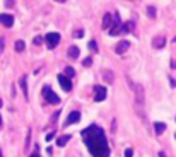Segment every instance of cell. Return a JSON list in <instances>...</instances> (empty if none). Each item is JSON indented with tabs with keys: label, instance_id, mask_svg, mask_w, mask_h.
I'll list each match as a JSON object with an SVG mask.
<instances>
[{
	"label": "cell",
	"instance_id": "44dd1931",
	"mask_svg": "<svg viewBox=\"0 0 176 157\" xmlns=\"http://www.w3.org/2000/svg\"><path fill=\"white\" fill-rule=\"evenodd\" d=\"M89 50H92V51H98V43H96L94 39L89 43Z\"/></svg>",
	"mask_w": 176,
	"mask_h": 157
},
{
	"label": "cell",
	"instance_id": "7c38bea8",
	"mask_svg": "<svg viewBox=\"0 0 176 157\" xmlns=\"http://www.w3.org/2000/svg\"><path fill=\"white\" fill-rule=\"evenodd\" d=\"M79 53H80L79 46H70V48H68V58L77 60V58H79Z\"/></svg>",
	"mask_w": 176,
	"mask_h": 157
},
{
	"label": "cell",
	"instance_id": "5b68a950",
	"mask_svg": "<svg viewBox=\"0 0 176 157\" xmlns=\"http://www.w3.org/2000/svg\"><path fill=\"white\" fill-rule=\"evenodd\" d=\"M58 82H60V85H62V89H63V91H67V92H68V91H72V82L65 77L63 74H60V75H58Z\"/></svg>",
	"mask_w": 176,
	"mask_h": 157
},
{
	"label": "cell",
	"instance_id": "484cf974",
	"mask_svg": "<svg viewBox=\"0 0 176 157\" xmlns=\"http://www.w3.org/2000/svg\"><path fill=\"white\" fill-rule=\"evenodd\" d=\"M134 156V150H132V149H127V150H125V157H132Z\"/></svg>",
	"mask_w": 176,
	"mask_h": 157
},
{
	"label": "cell",
	"instance_id": "8fae6325",
	"mask_svg": "<svg viewBox=\"0 0 176 157\" xmlns=\"http://www.w3.org/2000/svg\"><path fill=\"white\" fill-rule=\"evenodd\" d=\"M19 84H21V87H22L24 98L27 99V98H29V94H27V77H26V75H22V77L19 78Z\"/></svg>",
	"mask_w": 176,
	"mask_h": 157
},
{
	"label": "cell",
	"instance_id": "2e32d148",
	"mask_svg": "<svg viewBox=\"0 0 176 157\" xmlns=\"http://www.w3.org/2000/svg\"><path fill=\"white\" fill-rule=\"evenodd\" d=\"M68 140H70V135H62V137L57 140V145H58V147H63Z\"/></svg>",
	"mask_w": 176,
	"mask_h": 157
},
{
	"label": "cell",
	"instance_id": "9c48e42d",
	"mask_svg": "<svg viewBox=\"0 0 176 157\" xmlns=\"http://www.w3.org/2000/svg\"><path fill=\"white\" fill-rule=\"evenodd\" d=\"M120 27H121V19H120V17H115V26H113V27H111V31H110V34H111V36H116L118 33H120Z\"/></svg>",
	"mask_w": 176,
	"mask_h": 157
},
{
	"label": "cell",
	"instance_id": "f546056e",
	"mask_svg": "<svg viewBox=\"0 0 176 157\" xmlns=\"http://www.w3.org/2000/svg\"><path fill=\"white\" fill-rule=\"evenodd\" d=\"M169 82H171V87H176V80H175V78H171Z\"/></svg>",
	"mask_w": 176,
	"mask_h": 157
},
{
	"label": "cell",
	"instance_id": "52a82bcc",
	"mask_svg": "<svg viewBox=\"0 0 176 157\" xmlns=\"http://www.w3.org/2000/svg\"><path fill=\"white\" fill-rule=\"evenodd\" d=\"M128 48H130V43H128L127 39H123V41H120V43H118V44H116V48H115V51H116L118 55H121V53H125V51H127Z\"/></svg>",
	"mask_w": 176,
	"mask_h": 157
},
{
	"label": "cell",
	"instance_id": "ffe728a7",
	"mask_svg": "<svg viewBox=\"0 0 176 157\" xmlns=\"http://www.w3.org/2000/svg\"><path fill=\"white\" fill-rule=\"evenodd\" d=\"M147 14H149V17H156V9L152 5H149L147 7Z\"/></svg>",
	"mask_w": 176,
	"mask_h": 157
},
{
	"label": "cell",
	"instance_id": "83f0119b",
	"mask_svg": "<svg viewBox=\"0 0 176 157\" xmlns=\"http://www.w3.org/2000/svg\"><path fill=\"white\" fill-rule=\"evenodd\" d=\"M31 157H41L38 154V145H36V149H34V154H31Z\"/></svg>",
	"mask_w": 176,
	"mask_h": 157
},
{
	"label": "cell",
	"instance_id": "4316f807",
	"mask_svg": "<svg viewBox=\"0 0 176 157\" xmlns=\"http://www.w3.org/2000/svg\"><path fill=\"white\" fill-rule=\"evenodd\" d=\"M55 137V132H50V133H48V135H46V140H48V142H50V140H51V138Z\"/></svg>",
	"mask_w": 176,
	"mask_h": 157
},
{
	"label": "cell",
	"instance_id": "277c9868",
	"mask_svg": "<svg viewBox=\"0 0 176 157\" xmlns=\"http://www.w3.org/2000/svg\"><path fill=\"white\" fill-rule=\"evenodd\" d=\"M106 99V87L103 85H94V101L96 102H101Z\"/></svg>",
	"mask_w": 176,
	"mask_h": 157
},
{
	"label": "cell",
	"instance_id": "d6a6232c",
	"mask_svg": "<svg viewBox=\"0 0 176 157\" xmlns=\"http://www.w3.org/2000/svg\"><path fill=\"white\" fill-rule=\"evenodd\" d=\"M0 157H3V156H2V149H0Z\"/></svg>",
	"mask_w": 176,
	"mask_h": 157
},
{
	"label": "cell",
	"instance_id": "ba28073f",
	"mask_svg": "<svg viewBox=\"0 0 176 157\" xmlns=\"http://www.w3.org/2000/svg\"><path fill=\"white\" fill-rule=\"evenodd\" d=\"M79 119H80V113H79V111H72V113L68 115V118L65 119V125H72V123H77Z\"/></svg>",
	"mask_w": 176,
	"mask_h": 157
},
{
	"label": "cell",
	"instance_id": "d4e9b609",
	"mask_svg": "<svg viewBox=\"0 0 176 157\" xmlns=\"http://www.w3.org/2000/svg\"><path fill=\"white\" fill-rule=\"evenodd\" d=\"M82 36H84V31H82V29H79V31L74 33V38H82Z\"/></svg>",
	"mask_w": 176,
	"mask_h": 157
},
{
	"label": "cell",
	"instance_id": "cb8c5ba5",
	"mask_svg": "<svg viewBox=\"0 0 176 157\" xmlns=\"http://www.w3.org/2000/svg\"><path fill=\"white\" fill-rule=\"evenodd\" d=\"M60 113H62V111H55V113H53V116H51V123H55V121L60 118Z\"/></svg>",
	"mask_w": 176,
	"mask_h": 157
},
{
	"label": "cell",
	"instance_id": "30bf717a",
	"mask_svg": "<svg viewBox=\"0 0 176 157\" xmlns=\"http://www.w3.org/2000/svg\"><path fill=\"white\" fill-rule=\"evenodd\" d=\"M166 44V38L164 36H156V38L152 39V46L154 48H162Z\"/></svg>",
	"mask_w": 176,
	"mask_h": 157
},
{
	"label": "cell",
	"instance_id": "6da1fadb",
	"mask_svg": "<svg viewBox=\"0 0 176 157\" xmlns=\"http://www.w3.org/2000/svg\"><path fill=\"white\" fill-rule=\"evenodd\" d=\"M82 138H84V143L87 145L89 152L94 157H110L111 150H110V145H108L103 128L91 125L89 128L82 130Z\"/></svg>",
	"mask_w": 176,
	"mask_h": 157
},
{
	"label": "cell",
	"instance_id": "e0dca14e",
	"mask_svg": "<svg viewBox=\"0 0 176 157\" xmlns=\"http://www.w3.org/2000/svg\"><path fill=\"white\" fill-rule=\"evenodd\" d=\"M132 27H134V24H132V22L121 24V27H120V33H123V34H125V33H130V29H132Z\"/></svg>",
	"mask_w": 176,
	"mask_h": 157
},
{
	"label": "cell",
	"instance_id": "ac0fdd59",
	"mask_svg": "<svg viewBox=\"0 0 176 157\" xmlns=\"http://www.w3.org/2000/svg\"><path fill=\"white\" fill-rule=\"evenodd\" d=\"M111 20H113V16H111V14H106L104 19H103V29H104V27H110Z\"/></svg>",
	"mask_w": 176,
	"mask_h": 157
},
{
	"label": "cell",
	"instance_id": "d6986e66",
	"mask_svg": "<svg viewBox=\"0 0 176 157\" xmlns=\"http://www.w3.org/2000/svg\"><path fill=\"white\" fill-rule=\"evenodd\" d=\"M67 78H70V77H74L75 75V70L72 68V67H65V74H63Z\"/></svg>",
	"mask_w": 176,
	"mask_h": 157
},
{
	"label": "cell",
	"instance_id": "7a4b0ae2",
	"mask_svg": "<svg viewBox=\"0 0 176 157\" xmlns=\"http://www.w3.org/2000/svg\"><path fill=\"white\" fill-rule=\"evenodd\" d=\"M45 41H46V46L50 50H53V48H57V44L60 43V34L58 33H48L45 36Z\"/></svg>",
	"mask_w": 176,
	"mask_h": 157
},
{
	"label": "cell",
	"instance_id": "4fadbf2b",
	"mask_svg": "<svg viewBox=\"0 0 176 157\" xmlns=\"http://www.w3.org/2000/svg\"><path fill=\"white\" fill-rule=\"evenodd\" d=\"M154 130H156V135H162L166 130V125L164 123H154Z\"/></svg>",
	"mask_w": 176,
	"mask_h": 157
},
{
	"label": "cell",
	"instance_id": "836d02e7",
	"mask_svg": "<svg viewBox=\"0 0 176 157\" xmlns=\"http://www.w3.org/2000/svg\"><path fill=\"white\" fill-rule=\"evenodd\" d=\"M0 108H2V99H0Z\"/></svg>",
	"mask_w": 176,
	"mask_h": 157
},
{
	"label": "cell",
	"instance_id": "1f68e13d",
	"mask_svg": "<svg viewBox=\"0 0 176 157\" xmlns=\"http://www.w3.org/2000/svg\"><path fill=\"white\" fill-rule=\"evenodd\" d=\"M0 130H2V116H0Z\"/></svg>",
	"mask_w": 176,
	"mask_h": 157
},
{
	"label": "cell",
	"instance_id": "7402d4cb",
	"mask_svg": "<svg viewBox=\"0 0 176 157\" xmlns=\"http://www.w3.org/2000/svg\"><path fill=\"white\" fill-rule=\"evenodd\" d=\"M29 143H31V128L27 130V137H26V149L29 147Z\"/></svg>",
	"mask_w": 176,
	"mask_h": 157
},
{
	"label": "cell",
	"instance_id": "4dcf8cb0",
	"mask_svg": "<svg viewBox=\"0 0 176 157\" xmlns=\"http://www.w3.org/2000/svg\"><path fill=\"white\" fill-rule=\"evenodd\" d=\"M159 157H166L164 156V152H159Z\"/></svg>",
	"mask_w": 176,
	"mask_h": 157
},
{
	"label": "cell",
	"instance_id": "9a60e30c",
	"mask_svg": "<svg viewBox=\"0 0 176 157\" xmlns=\"http://www.w3.org/2000/svg\"><path fill=\"white\" fill-rule=\"evenodd\" d=\"M103 77H104V80H106L108 84H111V82H113V72H111V70H104V72H103Z\"/></svg>",
	"mask_w": 176,
	"mask_h": 157
},
{
	"label": "cell",
	"instance_id": "603a6c76",
	"mask_svg": "<svg viewBox=\"0 0 176 157\" xmlns=\"http://www.w3.org/2000/svg\"><path fill=\"white\" fill-rule=\"evenodd\" d=\"M82 65H84V67H91V65H92V58H91V57L86 58L84 61H82Z\"/></svg>",
	"mask_w": 176,
	"mask_h": 157
},
{
	"label": "cell",
	"instance_id": "8992f818",
	"mask_svg": "<svg viewBox=\"0 0 176 157\" xmlns=\"http://www.w3.org/2000/svg\"><path fill=\"white\" fill-rule=\"evenodd\" d=\"M0 24H3L5 27H12L14 17H12L10 14H0Z\"/></svg>",
	"mask_w": 176,
	"mask_h": 157
},
{
	"label": "cell",
	"instance_id": "f1b7e54d",
	"mask_svg": "<svg viewBox=\"0 0 176 157\" xmlns=\"http://www.w3.org/2000/svg\"><path fill=\"white\" fill-rule=\"evenodd\" d=\"M33 43H34V44H39V43H41V38H39V36H36V38L33 39Z\"/></svg>",
	"mask_w": 176,
	"mask_h": 157
},
{
	"label": "cell",
	"instance_id": "3957f363",
	"mask_svg": "<svg viewBox=\"0 0 176 157\" xmlns=\"http://www.w3.org/2000/svg\"><path fill=\"white\" fill-rule=\"evenodd\" d=\"M43 96L46 98V101L48 102H51V104H60V98L46 85V87H43Z\"/></svg>",
	"mask_w": 176,
	"mask_h": 157
},
{
	"label": "cell",
	"instance_id": "5bb4252c",
	"mask_svg": "<svg viewBox=\"0 0 176 157\" xmlns=\"http://www.w3.org/2000/svg\"><path fill=\"white\" fill-rule=\"evenodd\" d=\"M24 48H26V43L24 41H16V44H14V50L17 51V53H21V51H24Z\"/></svg>",
	"mask_w": 176,
	"mask_h": 157
}]
</instances>
